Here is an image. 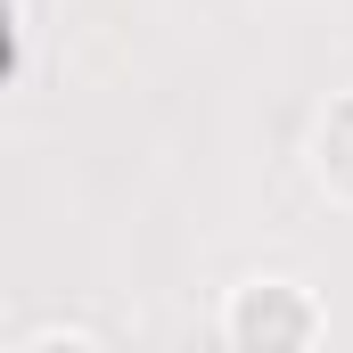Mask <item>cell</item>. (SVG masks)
Wrapping results in <instances>:
<instances>
[{
  "mask_svg": "<svg viewBox=\"0 0 353 353\" xmlns=\"http://www.w3.org/2000/svg\"><path fill=\"white\" fill-rule=\"evenodd\" d=\"M312 337H321V312L288 279H263L230 304V345H312Z\"/></svg>",
  "mask_w": 353,
  "mask_h": 353,
  "instance_id": "cell-1",
  "label": "cell"
},
{
  "mask_svg": "<svg viewBox=\"0 0 353 353\" xmlns=\"http://www.w3.org/2000/svg\"><path fill=\"white\" fill-rule=\"evenodd\" d=\"M312 157H321V181H329L337 197H353V90L329 107V123H321V148H312Z\"/></svg>",
  "mask_w": 353,
  "mask_h": 353,
  "instance_id": "cell-2",
  "label": "cell"
}]
</instances>
